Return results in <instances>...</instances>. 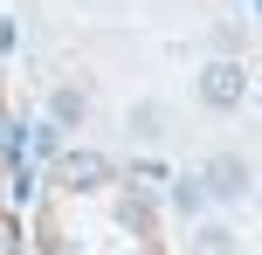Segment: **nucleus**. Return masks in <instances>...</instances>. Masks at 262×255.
I'll use <instances>...</instances> for the list:
<instances>
[{"instance_id": "1", "label": "nucleus", "mask_w": 262, "mask_h": 255, "mask_svg": "<svg viewBox=\"0 0 262 255\" xmlns=\"http://www.w3.org/2000/svg\"><path fill=\"white\" fill-rule=\"evenodd\" d=\"M193 97H200V110H242L249 104V62L242 55H207L200 62V76H193Z\"/></svg>"}, {"instance_id": "2", "label": "nucleus", "mask_w": 262, "mask_h": 255, "mask_svg": "<svg viewBox=\"0 0 262 255\" xmlns=\"http://www.w3.org/2000/svg\"><path fill=\"white\" fill-rule=\"evenodd\" d=\"M200 187H207L214 207L249 200V193H255V166H249V152H207V159H200Z\"/></svg>"}, {"instance_id": "3", "label": "nucleus", "mask_w": 262, "mask_h": 255, "mask_svg": "<svg viewBox=\"0 0 262 255\" xmlns=\"http://www.w3.org/2000/svg\"><path fill=\"white\" fill-rule=\"evenodd\" d=\"M49 179L62 193H104V187H118V166L104 152H90V145H62V159L49 166Z\"/></svg>"}, {"instance_id": "4", "label": "nucleus", "mask_w": 262, "mask_h": 255, "mask_svg": "<svg viewBox=\"0 0 262 255\" xmlns=\"http://www.w3.org/2000/svg\"><path fill=\"white\" fill-rule=\"evenodd\" d=\"M41 110H49V124H55V131H83V124H90V83L62 76L49 97H41Z\"/></svg>"}, {"instance_id": "5", "label": "nucleus", "mask_w": 262, "mask_h": 255, "mask_svg": "<svg viewBox=\"0 0 262 255\" xmlns=\"http://www.w3.org/2000/svg\"><path fill=\"white\" fill-rule=\"evenodd\" d=\"M186 255H242V248H235V228H228V221H207V214H200L193 228H186Z\"/></svg>"}, {"instance_id": "6", "label": "nucleus", "mask_w": 262, "mask_h": 255, "mask_svg": "<svg viewBox=\"0 0 262 255\" xmlns=\"http://www.w3.org/2000/svg\"><path fill=\"white\" fill-rule=\"evenodd\" d=\"M124 131L138 138V145H159V138H166V104H159V97H138V104L124 110Z\"/></svg>"}, {"instance_id": "7", "label": "nucleus", "mask_w": 262, "mask_h": 255, "mask_svg": "<svg viewBox=\"0 0 262 255\" xmlns=\"http://www.w3.org/2000/svg\"><path fill=\"white\" fill-rule=\"evenodd\" d=\"M166 187H172V214H180L186 228H193V221L214 207V200H207V187H200V173H180V179H166Z\"/></svg>"}, {"instance_id": "8", "label": "nucleus", "mask_w": 262, "mask_h": 255, "mask_svg": "<svg viewBox=\"0 0 262 255\" xmlns=\"http://www.w3.org/2000/svg\"><path fill=\"white\" fill-rule=\"evenodd\" d=\"M14 41H21V28H14V21H7V14H0V55H7V49H14Z\"/></svg>"}]
</instances>
